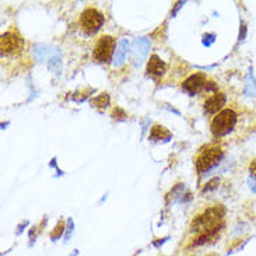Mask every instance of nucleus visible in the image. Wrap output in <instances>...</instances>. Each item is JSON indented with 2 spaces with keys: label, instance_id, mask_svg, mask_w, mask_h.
Wrapping results in <instances>:
<instances>
[{
  "label": "nucleus",
  "instance_id": "obj_4",
  "mask_svg": "<svg viewBox=\"0 0 256 256\" xmlns=\"http://www.w3.org/2000/svg\"><path fill=\"white\" fill-rule=\"evenodd\" d=\"M0 49L2 56H17L24 49V40L18 34L17 30H8L0 38Z\"/></svg>",
  "mask_w": 256,
  "mask_h": 256
},
{
  "label": "nucleus",
  "instance_id": "obj_9",
  "mask_svg": "<svg viewBox=\"0 0 256 256\" xmlns=\"http://www.w3.org/2000/svg\"><path fill=\"white\" fill-rule=\"evenodd\" d=\"M171 138V133H170V130H166L164 126L156 125L152 129V133H150V138L152 140H162V138Z\"/></svg>",
  "mask_w": 256,
  "mask_h": 256
},
{
  "label": "nucleus",
  "instance_id": "obj_2",
  "mask_svg": "<svg viewBox=\"0 0 256 256\" xmlns=\"http://www.w3.org/2000/svg\"><path fill=\"white\" fill-rule=\"evenodd\" d=\"M236 124V114L232 110H222L212 120V133L216 138H222L232 132Z\"/></svg>",
  "mask_w": 256,
  "mask_h": 256
},
{
  "label": "nucleus",
  "instance_id": "obj_6",
  "mask_svg": "<svg viewBox=\"0 0 256 256\" xmlns=\"http://www.w3.org/2000/svg\"><path fill=\"white\" fill-rule=\"evenodd\" d=\"M208 77L203 73H194V74H190L186 80L182 84V88L189 92L190 96H194L198 92H202V91H206L208 88Z\"/></svg>",
  "mask_w": 256,
  "mask_h": 256
},
{
  "label": "nucleus",
  "instance_id": "obj_11",
  "mask_svg": "<svg viewBox=\"0 0 256 256\" xmlns=\"http://www.w3.org/2000/svg\"><path fill=\"white\" fill-rule=\"evenodd\" d=\"M63 222H59L58 226H56V230L50 234V236H52V241H56L58 238H60V236H62V232H63Z\"/></svg>",
  "mask_w": 256,
  "mask_h": 256
},
{
  "label": "nucleus",
  "instance_id": "obj_5",
  "mask_svg": "<svg viewBox=\"0 0 256 256\" xmlns=\"http://www.w3.org/2000/svg\"><path fill=\"white\" fill-rule=\"evenodd\" d=\"M115 38H112L111 35H102L98 38L94 46V52H92V58L94 60L98 63H108L111 60L114 50H115Z\"/></svg>",
  "mask_w": 256,
  "mask_h": 256
},
{
  "label": "nucleus",
  "instance_id": "obj_12",
  "mask_svg": "<svg viewBox=\"0 0 256 256\" xmlns=\"http://www.w3.org/2000/svg\"><path fill=\"white\" fill-rule=\"evenodd\" d=\"M250 172H252V175L256 178V160H254V161L250 162Z\"/></svg>",
  "mask_w": 256,
  "mask_h": 256
},
{
  "label": "nucleus",
  "instance_id": "obj_8",
  "mask_svg": "<svg viewBox=\"0 0 256 256\" xmlns=\"http://www.w3.org/2000/svg\"><path fill=\"white\" fill-rule=\"evenodd\" d=\"M166 64L157 55H152L147 63V73L152 77H161L166 73Z\"/></svg>",
  "mask_w": 256,
  "mask_h": 256
},
{
  "label": "nucleus",
  "instance_id": "obj_7",
  "mask_svg": "<svg viewBox=\"0 0 256 256\" xmlns=\"http://www.w3.org/2000/svg\"><path fill=\"white\" fill-rule=\"evenodd\" d=\"M224 104H226V96L222 92H213L212 96H208L206 98L203 106H204V112L206 114L213 115V114H217L218 111L222 112Z\"/></svg>",
  "mask_w": 256,
  "mask_h": 256
},
{
  "label": "nucleus",
  "instance_id": "obj_10",
  "mask_svg": "<svg viewBox=\"0 0 256 256\" xmlns=\"http://www.w3.org/2000/svg\"><path fill=\"white\" fill-rule=\"evenodd\" d=\"M91 104H92V106L105 108L106 105L110 104V97H108V94H101L100 97L94 98V100L91 101Z\"/></svg>",
  "mask_w": 256,
  "mask_h": 256
},
{
  "label": "nucleus",
  "instance_id": "obj_1",
  "mask_svg": "<svg viewBox=\"0 0 256 256\" xmlns=\"http://www.w3.org/2000/svg\"><path fill=\"white\" fill-rule=\"evenodd\" d=\"M222 158V150L220 146H208L206 148L200 150L198 157L194 160L196 170L199 174L208 172L210 168L218 164V161Z\"/></svg>",
  "mask_w": 256,
  "mask_h": 256
},
{
  "label": "nucleus",
  "instance_id": "obj_3",
  "mask_svg": "<svg viewBox=\"0 0 256 256\" xmlns=\"http://www.w3.org/2000/svg\"><path fill=\"white\" fill-rule=\"evenodd\" d=\"M78 24H80V28L87 35L96 34L100 31V28L104 26V14L101 13L98 8L87 7L83 13L80 14Z\"/></svg>",
  "mask_w": 256,
  "mask_h": 256
}]
</instances>
